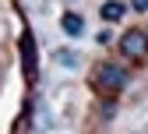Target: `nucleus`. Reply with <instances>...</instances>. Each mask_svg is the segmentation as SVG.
<instances>
[{
  "label": "nucleus",
  "instance_id": "20e7f679",
  "mask_svg": "<svg viewBox=\"0 0 148 134\" xmlns=\"http://www.w3.org/2000/svg\"><path fill=\"white\" fill-rule=\"evenodd\" d=\"M123 4H120V0H106V4H102V21H120V18H123Z\"/></svg>",
  "mask_w": 148,
  "mask_h": 134
},
{
  "label": "nucleus",
  "instance_id": "7ed1b4c3",
  "mask_svg": "<svg viewBox=\"0 0 148 134\" xmlns=\"http://www.w3.org/2000/svg\"><path fill=\"white\" fill-rule=\"evenodd\" d=\"M21 60H25V78H35V39L28 28L21 35Z\"/></svg>",
  "mask_w": 148,
  "mask_h": 134
},
{
  "label": "nucleus",
  "instance_id": "39448f33",
  "mask_svg": "<svg viewBox=\"0 0 148 134\" xmlns=\"http://www.w3.org/2000/svg\"><path fill=\"white\" fill-rule=\"evenodd\" d=\"M60 25H64V32H67V35H81V32H85V21H81L78 14H71V11L60 18Z\"/></svg>",
  "mask_w": 148,
  "mask_h": 134
},
{
  "label": "nucleus",
  "instance_id": "f03ea898",
  "mask_svg": "<svg viewBox=\"0 0 148 134\" xmlns=\"http://www.w3.org/2000/svg\"><path fill=\"white\" fill-rule=\"evenodd\" d=\"M120 49H123L127 56H145V53H148V32H145V28L123 32V35H120Z\"/></svg>",
  "mask_w": 148,
  "mask_h": 134
},
{
  "label": "nucleus",
  "instance_id": "423d86ee",
  "mask_svg": "<svg viewBox=\"0 0 148 134\" xmlns=\"http://www.w3.org/2000/svg\"><path fill=\"white\" fill-rule=\"evenodd\" d=\"M134 4V11H148V0H131Z\"/></svg>",
  "mask_w": 148,
  "mask_h": 134
},
{
  "label": "nucleus",
  "instance_id": "f257e3e1",
  "mask_svg": "<svg viewBox=\"0 0 148 134\" xmlns=\"http://www.w3.org/2000/svg\"><path fill=\"white\" fill-rule=\"evenodd\" d=\"M127 78H131V74H127L120 64H99V67H95V88H99V92L116 95V92L127 85Z\"/></svg>",
  "mask_w": 148,
  "mask_h": 134
}]
</instances>
